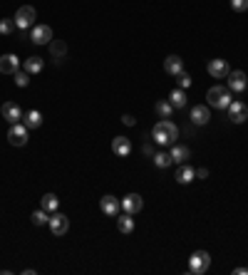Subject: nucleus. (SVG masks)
Returning <instances> with one entry per match:
<instances>
[{"instance_id": "f257e3e1", "label": "nucleus", "mask_w": 248, "mask_h": 275, "mask_svg": "<svg viewBox=\"0 0 248 275\" xmlns=\"http://www.w3.org/2000/svg\"><path fill=\"white\" fill-rule=\"evenodd\" d=\"M176 139H179V129H176L174 122L162 119V122L154 124V129H151V142H154V144L171 146V144H176Z\"/></svg>"}, {"instance_id": "f03ea898", "label": "nucleus", "mask_w": 248, "mask_h": 275, "mask_svg": "<svg viewBox=\"0 0 248 275\" xmlns=\"http://www.w3.org/2000/svg\"><path fill=\"white\" fill-rule=\"evenodd\" d=\"M206 102H209V107H216V109L223 112V109L233 102L231 89H226V87H211V89L206 92Z\"/></svg>"}, {"instance_id": "7ed1b4c3", "label": "nucleus", "mask_w": 248, "mask_h": 275, "mask_svg": "<svg viewBox=\"0 0 248 275\" xmlns=\"http://www.w3.org/2000/svg\"><path fill=\"white\" fill-rule=\"evenodd\" d=\"M209 265H211V256H209L206 250H196V253H191L186 270H189L191 275H204L206 270H209Z\"/></svg>"}, {"instance_id": "20e7f679", "label": "nucleus", "mask_w": 248, "mask_h": 275, "mask_svg": "<svg viewBox=\"0 0 248 275\" xmlns=\"http://www.w3.org/2000/svg\"><path fill=\"white\" fill-rule=\"evenodd\" d=\"M35 17H37V13H35L33 5H22V8H17L15 13V28H20L22 33L25 30H30L35 25Z\"/></svg>"}, {"instance_id": "39448f33", "label": "nucleus", "mask_w": 248, "mask_h": 275, "mask_svg": "<svg viewBox=\"0 0 248 275\" xmlns=\"http://www.w3.org/2000/svg\"><path fill=\"white\" fill-rule=\"evenodd\" d=\"M48 226H50V233L52 236H65L67 231H70V218H67L65 213H52L50 216V221H48Z\"/></svg>"}, {"instance_id": "423d86ee", "label": "nucleus", "mask_w": 248, "mask_h": 275, "mask_svg": "<svg viewBox=\"0 0 248 275\" xmlns=\"http://www.w3.org/2000/svg\"><path fill=\"white\" fill-rule=\"evenodd\" d=\"M8 142L13 146H25L28 144V127L22 122L17 124H10V131H8Z\"/></svg>"}, {"instance_id": "0eeeda50", "label": "nucleus", "mask_w": 248, "mask_h": 275, "mask_svg": "<svg viewBox=\"0 0 248 275\" xmlns=\"http://www.w3.org/2000/svg\"><path fill=\"white\" fill-rule=\"evenodd\" d=\"M0 114H3V119L5 122H10V124H17V122H22V109H20V104L17 102H5L3 107H0Z\"/></svg>"}, {"instance_id": "6e6552de", "label": "nucleus", "mask_w": 248, "mask_h": 275, "mask_svg": "<svg viewBox=\"0 0 248 275\" xmlns=\"http://www.w3.org/2000/svg\"><path fill=\"white\" fill-rule=\"evenodd\" d=\"M226 114H229V119H231L233 124H243V122H246V117H248V109H246V104H243V102L233 99L231 104L226 107Z\"/></svg>"}, {"instance_id": "1a4fd4ad", "label": "nucleus", "mask_w": 248, "mask_h": 275, "mask_svg": "<svg viewBox=\"0 0 248 275\" xmlns=\"http://www.w3.org/2000/svg\"><path fill=\"white\" fill-rule=\"evenodd\" d=\"M142 209H144V198H142L139 194H127L124 198H122V211H124V213L137 216Z\"/></svg>"}, {"instance_id": "9d476101", "label": "nucleus", "mask_w": 248, "mask_h": 275, "mask_svg": "<svg viewBox=\"0 0 248 275\" xmlns=\"http://www.w3.org/2000/svg\"><path fill=\"white\" fill-rule=\"evenodd\" d=\"M30 40H33L35 45H50L52 42V28L50 25H33Z\"/></svg>"}, {"instance_id": "9b49d317", "label": "nucleus", "mask_w": 248, "mask_h": 275, "mask_svg": "<svg viewBox=\"0 0 248 275\" xmlns=\"http://www.w3.org/2000/svg\"><path fill=\"white\" fill-rule=\"evenodd\" d=\"M206 72H209L214 80H226L229 72H231V67H229L226 60H211V62L206 65Z\"/></svg>"}, {"instance_id": "f8f14e48", "label": "nucleus", "mask_w": 248, "mask_h": 275, "mask_svg": "<svg viewBox=\"0 0 248 275\" xmlns=\"http://www.w3.org/2000/svg\"><path fill=\"white\" fill-rule=\"evenodd\" d=\"M99 209L104 216H119V211H122V201L117 198V196H102V201H99Z\"/></svg>"}, {"instance_id": "ddd939ff", "label": "nucleus", "mask_w": 248, "mask_h": 275, "mask_svg": "<svg viewBox=\"0 0 248 275\" xmlns=\"http://www.w3.org/2000/svg\"><path fill=\"white\" fill-rule=\"evenodd\" d=\"M226 80H229V89H231V92H243L248 87V82H246L248 77L243 75V70H231Z\"/></svg>"}, {"instance_id": "4468645a", "label": "nucleus", "mask_w": 248, "mask_h": 275, "mask_svg": "<svg viewBox=\"0 0 248 275\" xmlns=\"http://www.w3.org/2000/svg\"><path fill=\"white\" fill-rule=\"evenodd\" d=\"M17 70H20V57H17V55L8 52V55L0 57V72H3V75H15Z\"/></svg>"}, {"instance_id": "2eb2a0df", "label": "nucleus", "mask_w": 248, "mask_h": 275, "mask_svg": "<svg viewBox=\"0 0 248 275\" xmlns=\"http://www.w3.org/2000/svg\"><path fill=\"white\" fill-rule=\"evenodd\" d=\"M112 151H115L117 156L124 159V156L132 154V142H129L127 136H115V139H112Z\"/></svg>"}, {"instance_id": "dca6fc26", "label": "nucleus", "mask_w": 248, "mask_h": 275, "mask_svg": "<svg viewBox=\"0 0 248 275\" xmlns=\"http://www.w3.org/2000/svg\"><path fill=\"white\" fill-rule=\"evenodd\" d=\"M209 119H211V112H209V107H204V104H196V107H191V122H194L196 127H204V124H209Z\"/></svg>"}, {"instance_id": "f3484780", "label": "nucleus", "mask_w": 248, "mask_h": 275, "mask_svg": "<svg viewBox=\"0 0 248 275\" xmlns=\"http://www.w3.org/2000/svg\"><path fill=\"white\" fill-rule=\"evenodd\" d=\"M164 72L166 75H171V77H176L179 72H184V60L179 55H169L164 60Z\"/></svg>"}, {"instance_id": "a211bd4d", "label": "nucleus", "mask_w": 248, "mask_h": 275, "mask_svg": "<svg viewBox=\"0 0 248 275\" xmlns=\"http://www.w3.org/2000/svg\"><path fill=\"white\" fill-rule=\"evenodd\" d=\"M176 181L179 184H191L194 178H196V169H191L189 164H179V169H176Z\"/></svg>"}, {"instance_id": "6ab92c4d", "label": "nucleus", "mask_w": 248, "mask_h": 275, "mask_svg": "<svg viewBox=\"0 0 248 275\" xmlns=\"http://www.w3.org/2000/svg\"><path fill=\"white\" fill-rule=\"evenodd\" d=\"M22 124H25L28 129H40V127H42V114L37 112V109L25 112L22 114Z\"/></svg>"}, {"instance_id": "aec40b11", "label": "nucleus", "mask_w": 248, "mask_h": 275, "mask_svg": "<svg viewBox=\"0 0 248 275\" xmlns=\"http://www.w3.org/2000/svg\"><path fill=\"white\" fill-rule=\"evenodd\" d=\"M65 55H67V45H65V40H52L50 42V57L52 60H65Z\"/></svg>"}, {"instance_id": "412c9836", "label": "nucleus", "mask_w": 248, "mask_h": 275, "mask_svg": "<svg viewBox=\"0 0 248 275\" xmlns=\"http://www.w3.org/2000/svg\"><path fill=\"white\" fill-rule=\"evenodd\" d=\"M169 154H171L174 164H186L189 162V156H191V151L182 144H171V151H169Z\"/></svg>"}, {"instance_id": "4be33fe9", "label": "nucleus", "mask_w": 248, "mask_h": 275, "mask_svg": "<svg viewBox=\"0 0 248 275\" xmlns=\"http://www.w3.org/2000/svg\"><path fill=\"white\" fill-rule=\"evenodd\" d=\"M40 209L48 211V213H55V211L60 209V198L55 194H45L42 196V201H40Z\"/></svg>"}, {"instance_id": "5701e85b", "label": "nucleus", "mask_w": 248, "mask_h": 275, "mask_svg": "<svg viewBox=\"0 0 248 275\" xmlns=\"http://www.w3.org/2000/svg\"><path fill=\"white\" fill-rule=\"evenodd\" d=\"M169 102H171L174 109H184V107H186V95H184L182 87H176V89L169 95Z\"/></svg>"}, {"instance_id": "b1692460", "label": "nucleus", "mask_w": 248, "mask_h": 275, "mask_svg": "<svg viewBox=\"0 0 248 275\" xmlns=\"http://www.w3.org/2000/svg\"><path fill=\"white\" fill-rule=\"evenodd\" d=\"M117 228H119V233H124V236H127V233H132L134 231V218L129 216V213H124L122 218H117Z\"/></svg>"}, {"instance_id": "393cba45", "label": "nucleus", "mask_w": 248, "mask_h": 275, "mask_svg": "<svg viewBox=\"0 0 248 275\" xmlns=\"http://www.w3.org/2000/svg\"><path fill=\"white\" fill-rule=\"evenodd\" d=\"M42 57H28L25 60V72L28 75H37V72H42Z\"/></svg>"}, {"instance_id": "a878e982", "label": "nucleus", "mask_w": 248, "mask_h": 275, "mask_svg": "<svg viewBox=\"0 0 248 275\" xmlns=\"http://www.w3.org/2000/svg\"><path fill=\"white\" fill-rule=\"evenodd\" d=\"M154 164H156L159 169H169V166L174 164V159H171V154H166V151H156V154H154Z\"/></svg>"}, {"instance_id": "bb28decb", "label": "nucleus", "mask_w": 248, "mask_h": 275, "mask_svg": "<svg viewBox=\"0 0 248 275\" xmlns=\"http://www.w3.org/2000/svg\"><path fill=\"white\" fill-rule=\"evenodd\" d=\"M15 30V17H3L0 20V35H10Z\"/></svg>"}, {"instance_id": "cd10ccee", "label": "nucleus", "mask_w": 248, "mask_h": 275, "mask_svg": "<svg viewBox=\"0 0 248 275\" xmlns=\"http://www.w3.org/2000/svg\"><path fill=\"white\" fill-rule=\"evenodd\" d=\"M30 221H33L35 226H45V223H48V221H50L48 211H42V209H40V211H35L33 216H30Z\"/></svg>"}, {"instance_id": "c85d7f7f", "label": "nucleus", "mask_w": 248, "mask_h": 275, "mask_svg": "<svg viewBox=\"0 0 248 275\" xmlns=\"http://www.w3.org/2000/svg\"><path fill=\"white\" fill-rule=\"evenodd\" d=\"M171 112H174L171 102H159V104H156V114H159L162 119H169V117H171Z\"/></svg>"}, {"instance_id": "c756f323", "label": "nucleus", "mask_w": 248, "mask_h": 275, "mask_svg": "<svg viewBox=\"0 0 248 275\" xmlns=\"http://www.w3.org/2000/svg\"><path fill=\"white\" fill-rule=\"evenodd\" d=\"M15 84L17 87H28V84H30V77H28L25 70H17L15 72Z\"/></svg>"}, {"instance_id": "7c9ffc66", "label": "nucleus", "mask_w": 248, "mask_h": 275, "mask_svg": "<svg viewBox=\"0 0 248 275\" xmlns=\"http://www.w3.org/2000/svg\"><path fill=\"white\" fill-rule=\"evenodd\" d=\"M176 82H179V87H182V89H186V87H191V75L184 70V72L176 75Z\"/></svg>"}, {"instance_id": "2f4dec72", "label": "nucleus", "mask_w": 248, "mask_h": 275, "mask_svg": "<svg viewBox=\"0 0 248 275\" xmlns=\"http://www.w3.org/2000/svg\"><path fill=\"white\" fill-rule=\"evenodd\" d=\"M231 8L236 13H246L248 10V0H231Z\"/></svg>"}, {"instance_id": "473e14b6", "label": "nucleus", "mask_w": 248, "mask_h": 275, "mask_svg": "<svg viewBox=\"0 0 248 275\" xmlns=\"http://www.w3.org/2000/svg\"><path fill=\"white\" fill-rule=\"evenodd\" d=\"M122 122H124L127 127H134V124H137V119H134L132 114H124V117H122Z\"/></svg>"}, {"instance_id": "72a5a7b5", "label": "nucleus", "mask_w": 248, "mask_h": 275, "mask_svg": "<svg viewBox=\"0 0 248 275\" xmlns=\"http://www.w3.org/2000/svg\"><path fill=\"white\" fill-rule=\"evenodd\" d=\"M196 178H209V169H204V166L196 169Z\"/></svg>"}, {"instance_id": "f704fd0d", "label": "nucleus", "mask_w": 248, "mask_h": 275, "mask_svg": "<svg viewBox=\"0 0 248 275\" xmlns=\"http://www.w3.org/2000/svg\"><path fill=\"white\" fill-rule=\"evenodd\" d=\"M142 151H144L147 156H154V149H151V144H144V146H142Z\"/></svg>"}, {"instance_id": "c9c22d12", "label": "nucleus", "mask_w": 248, "mask_h": 275, "mask_svg": "<svg viewBox=\"0 0 248 275\" xmlns=\"http://www.w3.org/2000/svg\"><path fill=\"white\" fill-rule=\"evenodd\" d=\"M233 275H248V268H236V270H233Z\"/></svg>"}, {"instance_id": "e433bc0d", "label": "nucleus", "mask_w": 248, "mask_h": 275, "mask_svg": "<svg viewBox=\"0 0 248 275\" xmlns=\"http://www.w3.org/2000/svg\"><path fill=\"white\" fill-rule=\"evenodd\" d=\"M246 89H248V87H246Z\"/></svg>"}]
</instances>
